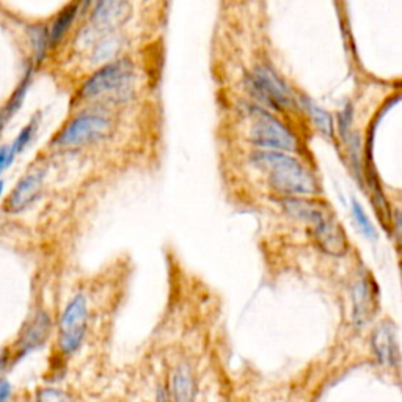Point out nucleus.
<instances>
[{
    "label": "nucleus",
    "instance_id": "obj_27",
    "mask_svg": "<svg viewBox=\"0 0 402 402\" xmlns=\"http://www.w3.org/2000/svg\"><path fill=\"white\" fill-rule=\"evenodd\" d=\"M3 187H5V182L0 181V197H2V193H3Z\"/></svg>",
    "mask_w": 402,
    "mask_h": 402
},
{
    "label": "nucleus",
    "instance_id": "obj_12",
    "mask_svg": "<svg viewBox=\"0 0 402 402\" xmlns=\"http://www.w3.org/2000/svg\"><path fill=\"white\" fill-rule=\"evenodd\" d=\"M51 329V321L47 317L46 313H38L30 322L27 324V327L24 329V333L19 340V349L21 352L32 351L40 344H43L47 333Z\"/></svg>",
    "mask_w": 402,
    "mask_h": 402
},
{
    "label": "nucleus",
    "instance_id": "obj_2",
    "mask_svg": "<svg viewBox=\"0 0 402 402\" xmlns=\"http://www.w3.org/2000/svg\"><path fill=\"white\" fill-rule=\"evenodd\" d=\"M135 79V67L129 58H116L101 67L91 78L82 85L80 99L91 101L103 96L126 98L132 91Z\"/></svg>",
    "mask_w": 402,
    "mask_h": 402
},
{
    "label": "nucleus",
    "instance_id": "obj_9",
    "mask_svg": "<svg viewBox=\"0 0 402 402\" xmlns=\"http://www.w3.org/2000/svg\"><path fill=\"white\" fill-rule=\"evenodd\" d=\"M44 171L37 170L33 173L24 176V178L17 182L15 191H11L10 198L7 201V211L17 214L28 208L35 200L38 198V193L43 187Z\"/></svg>",
    "mask_w": 402,
    "mask_h": 402
},
{
    "label": "nucleus",
    "instance_id": "obj_15",
    "mask_svg": "<svg viewBox=\"0 0 402 402\" xmlns=\"http://www.w3.org/2000/svg\"><path fill=\"white\" fill-rule=\"evenodd\" d=\"M302 107H305L306 114L310 115L311 121L315 123L317 131L321 132L324 137L330 139L333 135V118L327 110H324L313 103L308 98H302Z\"/></svg>",
    "mask_w": 402,
    "mask_h": 402
},
{
    "label": "nucleus",
    "instance_id": "obj_28",
    "mask_svg": "<svg viewBox=\"0 0 402 402\" xmlns=\"http://www.w3.org/2000/svg\"><path fill=\"white\" fill-rule=\"evenodd\" d=\"M94 2H96V0H94Z\"/></svg>",
    "mask_w": 402,
    "mask_h": 402
},
{
    "label": "nucleus",
    "instance_id": "obj_4",
    "mask_svg": "<svg viewBox=\"0 0 402 402\" xmlns=\"http://www.w3.org/2000/svg\"><path fill=\"white\" fill-rule=\"evenodd\" d=\"M250 140L261 150L295 152L299 150V140L280 120L270 115L258 105L252 109Z\"/></svg>",
    "mask_w": 402,
    "mask_h": 402
},
{
    "label": "nucleus",
    "instance_id": "obj_10",
    "mask_svg": "<svg viewBox=\"0 0 402 402\" xmlns=\"http://www.w3.org/2000/svg\"><path fill=\"white\" fill-rule=\"evenodd\" d=\"M372 346H374L376 356L382 365L398 366L399 365V346L396 338L394 329L390 324H382L377 327L372 336Z\"/></svg>",
    "mask_w": 402,
    "mask_h": 402
},
{
    "label": "nucleus",
    "instance_id": "obj_22",
    "mask_svg": "<svg viewBox=\"0 0 402 402\" xmlns=\"http://www.w3.org/2000/svg\"><path fill=\"white\" fill-rule=\"evenodd\" d=\"M393 228H394V239L398 245L402 247V211H396L393 214Z\"/></svg>",
    "mask_w": 402,
    "mask_h": 402
},
{
    "label": "nucleus",
    "instance_id": "obj_8",
    "mask_svg": "<svg viewBox=\"0 0 402 402\" xmlns=\"http://www.w3.org/2000/svg\"><path fill=\"white\" fill-rule=\"evenodd\" d=\"M126 3L128 0H96V7L90 17V27L80 35L82 44L88 46V43H91L101 33L110 32L123 16Z\"/></svg>",
    "mask_w": 402,
    "mask_h": 402
},
{
    "label": "nucleus",
    "instance_id": "obj_17",
    "mask_svg": "<svg viewBox=\"0 0 402 402\" xmlns=\"http://www.w3.org/2000/svg\"><path fill=\"white\" fill-rule=\"evenodd\" d=\"M120 46H121V41L116 37V35H107V37H104L96 46H94L93 54H91V62L96 64V63L109 60V58H112L116 54L118 49H120Z\"/></svg>",
    "mask_w": 402,
    "mask_h": 402
},
{
    "label": "nucleus",
    "instance_id": "obj_3",
    "mask_svg": "<svg viewBox=\"0 0 402 402\" xmlns=\"http://www.w3.org/2000/svg\"><path fill=\"white\" fill-rule=\"evenodd\" d=\"M245 88L261 109L288 114L299 109L295 96L274 69L258 64L253 73L245 78Z\"/></svg>",
    "mask_w": 402,
    "mask_h": 402
},
{
    "label": "nucleus",
    "instance_id": "obj_11",
    "mask_svg": "<svg viewBox=\"0 0 402 402\" xmlns=\"http://www.w3.org/2000/svg\"><path fill=\"white\" fill-rule=\"evenodd\" d=\"M376 310V297L368 280H360L353 288V321L357 327L369 321Z\"/></svg>",
    "mask_w": 402,
    "mask_h": 402
},
{
    "label": "nucleus",
    "instance_id": "obj_1",
    "mask_svg": "<svg viewBox=\"0 0 402 402\" xmlns=\"http://www.w3.org/2000/svg\"><path fill=\"white\" fill-rule=\"evenodd\" d=\"M252 164L269 176V182L283 198L313 197L319 193V186L304 164L288 152L259 150L252 155Z\"/></svg>",
    "mask_w": 402,
    "mask_h": 402
},
{
    "label": "nucleus",
    "instance_id": "obj_26",
    "mask_svg": "<svg viewBox=\"0 0 402 402\" xmlns=\"http://www.w3.org/2000/svg\"><path fill=\"white\" fill-rule=\"evenodd\" d=\"M5 366H7V356H2V357H0V374H2V371L5 369Z\"/></svg>",
    "mask_w": 402,
    "mask_h": 402
},
{
    "label": "nucleus",
    "instance_id": "obj_19",
    "mask_svg": "<svg viewBox=\"0 0 402 402\" xmlns=\"http://www.w3.org/2000/svg\"><path fill=\"white\" fill-rule=\"evenodd\" d=\"M352 214H353V218H356L358 228L362 229L366 238L376 239L377 238L376 229H374V227H372L371 220L368 218V216H366V212L363 211V208L360 206L357 200H352Z\"/></svg>",
    "mask_w": 402,
    "mask_h": 402
},
{
    "label": "nucleus",
    "instance_id": "obj_24",
    "mask_svg": "<svg viewBox=\"0 0 402 402\" xmlns=\"http://www.w3.org/2000/svg\"><path fill=\"white\" fill-rule=\"evenodd\" d=\"M7 152H8L7 146L0 148V175L7 170Z\"/></svg>",
    "mask_w": 402,
    "mask_h": 402
},
{
    "label": "nucleus",
    "instance_id": "obj_5",
    "mask_svg": "<svg viewBox=\"0 0 402 402\" xmlns=\"http://www.w3.org/2000/svg\"><path fill=\"white\" fill-rule=\"evenodd\" d=\"M109 118L96 112H84L73 118L55 137V145L62 148H76L98 140L107 132Z\"/></svg>",
    "mask_w": 402,
    "mask_h": 402
},
{
    "label": "nucleus",
    "instance_id": "obj_14",
    "mask_svg": "<svg viewBox=\"0 0 402 402\" xmlns=\"http://www.w3.org/2000/svg\"><path fill=\"white\" fill-rule=\"evenodd\" d=\"M79 3H74V5H69L68 8H64L60 15L55 17L54 24H52V27L49 28V47H57L58 43L63 40L64 35L68 33V30L73 26V22L76 19V16L79 13Z\"/></svg>",
    "mask_w": 402,
    "mask_h": 402
},
{
    "label": "nucleus",
    "instance_id": "obj_23",
    "mask_svg": "<svg viewBox=\"0 0 402 402\" xmlns=\"http://www.w3.org/2000/svg\"><path fill=\"white\" fill-rule=\"evenodd\" d=\"M11 394V385L8 381H0V402H7Z\"/></svg>",
    "mask_w": 402,
    "mask_h": 402
},
{
    "label": "nucleus",
    "instance_id": "obj_16",
    "mask_svg": "<svg viewBox=\"0 0 402 402\" xmlns=\"http://www.w3.org/2000/svg\"><path fill=\"white\" fill-rule=\"evenodd\" d=\"M40 118L41 115L33 116L30 123L27 124V126H24L21 129V132L17 134L16 140L13 141V145L8 148V152H7V168L10 167L11 164L15 162V159L17 155H21V152L26 150V148L30 145V141L33 140V135L37 132V129L40 126Z\"/></svg>",
    "mask_w": 402,
    "mask_h": 402
},
{
    "label": "nucleus",
    "instance_id": "obj_20",
    "mask_svg": "<svg viewBox=\"0 0 402 402\" xmlns=\"http://www.w3.org/2000/svg\"><path fill=\"white\" fill-rule=\"evenodd\" d=\"M37 402H73L68 393L55 388H43L37 393Z\"/></svg>",
    "mask_w": 402,
    "mask_h": 402
},
{
    "label": "nucleus",
    "instance_id": "obj_21",
    "mask_svg": "<svg viewBox=\"0 0 402 402\" xmlns=\"http://www.w3.org/2000/svg\"><path fill=\"white\" fill-rule=\"evenodd\" d=\"M351 124H352V107L351 105H346V107L342 109L338 115L340 135L344 140H347L349 135H351Z\"/></svg>",
    "mask_w": 402,
    "mask_h": 402
},
{
    "label": "nucleus",
    "instance_id": "obj_18",
    "mask_svg": "<svg viewBox=\"0 0 402 402\" xmlns=\"http://www.w3.org/2000/svg\"><path fill=\"white\" fill-rule=\"evenodd\" d=\"M30 41L35 51V58L41 62L49 49V30L44 26H35L30 30Z\"/></svg>",
    "mask_w": 402,
    "mask_h": 402
},
{
    "label": "nucleus",
    "instance_id": "obj_25",
    "mask_svg": "<svg viewBox=\"0 0 402 402\" xmlns=\"http://www.w3.org/2000/svg\"><path fill=\"white\" fill-rule=\"evenodd\" d=\"M157 402H168V396L164 388L157 390Z\"/></svg>",
    "mask_w": 402,
    "mask_h": 402
},
{
    "label": "nucleus",
    "instance_id": "obj_6",
    "mask_svg": "<svg viewBox=\"0 0 402 402\" xmlns=\"http://www.w3.org/2000/svg\"><path fill=\"white\" fill-rule=\"evenodd\" d=\"M311 225L313 236H315L319 247L332 256H342L347 253V238L342 231L341 225L330 216L325 208H319L316 214L308 222Z\"/></svg>",
    "mask_w": 402,
    "mask_h": 402
},
{
    "label": "nucleus",
    "instance_id": "obj_7",
    "mask_svg": "<svg viewBox=\"0 0 402 402\" xmlns=\"http://www.w3.org/2000/svg\"><path fill=\"white\" fill-rule=\"evenodd\" d=\"M87 325V304L84 295L69 302L67 310L63 311L60 319V336L58 342L63 352L73 353L80 346L85 335Z\"/></svg>",
    "mask_w": 402,
    "mask_h": 402
},
{
    "label": "nucleus",
    "instance_id": "obj_13",
    "mask_svg": "<svg viewBox=\"0 0 402 402\" xmlns=\"http://www.w3.org/2000/svg\"><path fill=\"white\" fill-rule=\"evenodd\" d=\"M171 392H173L175 402H192L195 394V385L192 372L187 365H180L173 372Z\"/></svg>",
    "mask_w": 402,
    "mask_h": 402
}]
</instances>
